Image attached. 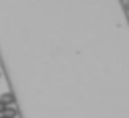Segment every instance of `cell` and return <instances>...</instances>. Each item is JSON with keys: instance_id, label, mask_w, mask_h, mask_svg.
Listing matches in <instances>:
<instances>
[{"instance_id": "6da1fadb", "label": "cell", "mask_w": 129, "mask_h": 118, "mask_svg": "<svg viewBox=\"0 0 129 118\" xmlns=\"http://www.w3.org/2000/svg\"><path fill=\"white\" fill-rule=\"evenodd\" d=\"M0 100H2V102L5 103L7 107L15 105V95H13L12 92H5V93H2V95H0Z\"/></svg>"}, {"instance_id": "7a4b0ae2", "label": "cell", "mask_w": 129, "mask_h": 118, "mask_svg": "<svg viewBox=\"0 0 129 118\" xmlns=\"http://www.w3.org/2000/svg\"><path fill=\"white\" fill-rule=\"evenodd\" d=\"M16 115H18L16 108L10 105V107H7V108H5V112H3V115H2V116H5V118H15Z\"/></svg>"}, {"instance_id": "3957f363", "label": "cell", "mask_w": 129, "mask_h": 118, "mask_svg": "<svg viewBox=\"0 0 129 118\" xmlns=\"http://www.w3.org/2000/svg\"><path fill=\"white\" fill-rule=\"evenodd\" d=\"M5 108H7V105H5V103L2 102V100H0V115H3V112H5Z\"/></svg>"}, {"instance_id": "277c9868", "label": "cell", "mask_w": 129, "mask_h": 118, "mask_svg": "<svg viewBox=\"0 0 129 118\" xmlns=\"http://www.w3.org/2000/svg\"><path fill=\"white\" fill-rule=\"evenodd\" d=\"M124 7H126V10H127V12H129V0H127V2H126V5H124Z\"/></svg>"}, {"instance_id": "5b68a950", "label": "cell", "mask_w": 129, "mask_h": 118, "mask_svg": "<svg viewBox=\"0 0 129 118\" xmlns=\"http://www.w3.org/2000/svg\"><path fill=\"white\" fill-rule=\"evenodd\" d=\"M0 118H5V116H2V115H0Z\"/></svg>"}, {"instance_id": "8992f818", "label": "cell", "mask_w": 129, "mask_h": 118, "mask_svg": "<svg viewBox=\"0 0 129 118\" xmlns=\"http://www.w3.org/2000/svg\"><path fill=\"white\" fill-rule=\"evenodd\" d=\"M126 2H127V0H126Z\"/></svg>"}]
</instances>
